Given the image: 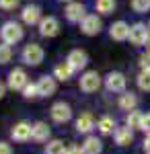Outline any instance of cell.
<instances>
[{
  "label": "cell",
  "instance_id": "4",
  "mask_svg": "<svg viewBox=\"0 0 150 154\" xmlns=\"http://www.w3.org/2000/svg\"><path fill=\"white\" fill-rule=\"evenodd\" d=\"M99 86H101V76L95 70H89L80 76V91H84V93H97Z\"/></svg>",
  "mask_w": 150,
  "mask_h": 154
},
{
  "label": "cell",
  "instance_id": "25",
  "mask_svg": "<svg viewBox=\"0 0 150 154\" xmlns=\"http://www.w3.org/2000/svg\"><path fill=\"white\" fill-rule=\"evenodd\" d=\"M66 152V146L62 140H52L45 148V154H64Z\"/></svg>",
  "mask_w": 150,
  "mask_h": 154
},
{
  "label": "cell",
  "instance_id": "34",
  "mask_svg": "<svg viewBox=\"0 0 150 154\" xmlns=\"http://www.w3.org/2000/svg\"><path fill=\"white\" fill-rule=\"evenodd\" d=\"M0 154H12L11 144H6V142H0Z\"/></svg>",
  "mask_w": 150,
  "mask_h": 154
},
{
  "label": "cell",
  "instance_id": "17",
  "mask_svg": "<svg viewBox=\"0 0 150 154\" xmlns=\"http://www.w3.org/2000/svg\"><path fill=\"white\" fill-rule=\"evenodd\" d=\"M115 142L119 146H130V144L134 142V131L130 130V128H117L115 130Z\"/></svg>",
  "mask_w": 150,
  "mask_h": 154
},
{
  "label": "cell",
  "instance_id": "1",
  "mask_svg": "<svg viewBox=\"0 0 150 154\" xmlns=\"http://www.w3.org/2000/svg\"><path fill=\"white\" fill-rule=\"evenodd\" d=\"M25 31L23 27L19 23H14V21H6V23L0 27V37H2V43H6V45H14V43H19L21 39H23Z\"/></svg>",
  "mask_w": 150,
  "mask_h": 154
},
{
  "label": "cell",
  "instance_id": "23",
  "mask_svg": "<svg viewBox=\"0 0 150 154\" xmlns=\"http://www.w3.org/2000/svg\"><path fill=\"white\" fill-rule=\"evenodd\" d=\"M140 123H142V113L140 111H130L126 117V125L130 128V130H140Z\"/></svg>",
  "mask_w": 150,
  "mask_h": 154
},
{
  "label": "cell",
  "instance_id": "26",
  "mask_svg": "<svg viewBox=\"0 0 150 154\" xmlns=\"http://www.w3.org/2000/svg\"><path fill=\"white\" fill-rule=\"evenodd\" d=\"M138 86L142 91L150 93V70H142L138 74Z\"/></svg>",
  "mask_w": 150,
  "mask_h": 154
},
{
  "label": "cell",
  "instance_id": "36",
  "mask_svg": "<svg viewBox=\"0 0 150 154\" xmlns=\"http://www.w3.org/2000/svg\"><path fill=\"white\" fill-rule=\"evenodd\" d=\"M4 93H6V86H4V82H0V99L4 97Z\"/></svg>",
  "mask_w": 150,
  "mask_h": 154
},
{
  "label": "cell",
  "instance_id": "24",
  "mask_svg": "<svg viewBox=\"0 0 150 154\" xmlns=\"http://www.w3.org/2000/svg\"><path fill=\"white\" fill-rule=\"evenodd\" d=\"M97 128L101 130V134H113V130H115V121H113L111 117H101L99 123H97Z\"/></svg>",
  "mask_w": 150,
  "mask_h": 154
},
{
  "label": "cell",
  "instance_id": "31",
  "mask_svg": "<svg viewBox=\"0 0 150 154\" xmlns=\"http://www.w3.org/2000/svg\"><path fill=\"white\" fill-rule=\"evenodd\" d=\"M140 68H142V70H150V49H146V51L140 56Z\"/></svg>",
  "mask_w": 150,
  "mask_h": 154
},
{
  "label": "cell",
  "instance_id": "35",
  "mask_svg": "<svg viewBox=\"0 0 150 154\" xmlns=\"http://www.w3.org/2000/svg\"><path fill=\"white\" fill-rule=\"evenodd\" d=\"M144 150H146V154H150V134L146 136V140H144Z\"/></svg>",
  "mask_w": 150,
  "mask_h": 154
},
{
  "label": "cell",
  "instance_id": "3",
  "mask_svg": "<svg viewBox=\"0 0 150 154\" xmlns=\"http://www.w3.org/2000/svg\"><path fill=\"white\" fill-rule=\"evenodd\" d=\"M101 29H103V23H101V19L97 17V14H86L84 19L80 21V31L84 35H99L101 33Z\"/></svg>",
  "mask_w": 150,
  "mask_h": 154
},
{
  "label": "cell",
  "instance_id": "20",
  "mask_svg": "<svg viewBox=\"0 0 150 154\" xmlns=\"http://www.w3.org/2000/svg\"><path fill=\"white\" fill-rule=\"evenodd\" d=\"M92 128H95V119L89 113H84V115H80V117L76 119V130L80 131V134H89Z\"/></svg>",
  "mask_w": 150,
  "mask_h": 154
},
{
  "label": "cell",
  "instance_id": "12",
  "mask_svg": "<svg viewBox=\"0 0 150 154\" xmlns=\"http://www.w3.org/2000/svg\"><path fill=\"white\" fill-rule=\"evenodd\" d=\"M21 19H23L25 25H39L41 19H43V14H41V8H39V6L27 4L23 8V12H21Z\"/></svg>",
  "mask_w": 150,
  "mask_h": 154
},
{
  "label": "cell",
  "instance_id": "8",
  "mask_svg": "<svg viewBox=\"0 0 150 154\" xmlns=\"http://www.w3.org/2000/svg\"><path fill=\"white\" fill-rule=\"evenodd\" d=\"M126 76L121 74V72H111V74H107V78H105V86L111 91V93H123L126 91Z\"/></svg>",
  "mask_w": 150,
  "mask_h": 154
},
{
  "label": "cell",
  "instance_id": "28",
  "mask_svg": "<svg viewBox=\"0 0 150 154\" xmlns=\"http://www.w3.org/2000/svg\"><path fill=\"white\" fill-rule=\"evenodd\" d=\"M12 58V48L6 43H0V64H6Z\"/></svg>",
  "mask_w": 150,
  "mask_h": 154
},
{
  "label": "cell",
  "instance_id": "15",
  "mask_svg": "<svg viewBox=\"0 0 150 154\" xmlns=\"http://www.w3.org/2000/svg\"><path fill=\"white\" fill-rule=\"evenodd\" d=\"M12 138L17 140V142H27L29 138H31V134H33V125H29L27 121H21V123H17L14 128H12Z\"/></svg>",
  "mask_w": 150,
  "mask_h": 154
},
{
  "label": "cell",
  "instance_id": "18",
  "mask_svg": "<svg viewBox=\"0 0 150 154\" xmlns=\"http://www.w3.org/2000/svg\"><path fill=\"white\" fill-rule=\"evenodd\" d=\"M72 68H70L68 62H62V64H58L56 68H54V78L56 80H62V82H66V80H70L72 78Z\"/></svg>",
  "mask_w": 150,
  "mask_h": 154
},
{
  "label": "cell",
  "instance_id": "39",
  "mask_svg": "<svg viewBox=\"0 0 150 154\" xmlns=\"http://www.w3.org/2000/svg\"><path fill=\"white\" fill-rule=\"evenodd\" d=\"M148 29H150V23H148Z\"/></svg>",
  "mask_w": 150,
  "mask_h": 154
},
{
  "label": "cell",
  "instance_id": "13",
  "mask_svg": "<svg viewBox=\"0 0 150 154\" xmlns=\"http://www.w3.org/2000/svg\"><path fill=\"white\" fill-rule=\"evenodd\" d=\"M109 35L115 41H126V39H130V25L126 21H115L109 27Z\"/></svg>",
  "mask_w": 150,
  "mask_h": 154
},
{
  "label": "cell",
  "instance_id": "11",
  "mask_svg": "<svg viewBox=\"0 0 150 154\" xmlns=\"http://www.w3.org/2000/svg\"><path fill=\"white\" fill-rule=\"evenodd\" d=\"M39 33L43 37H56L60 33V23L56 17H43L39 23Z\"/></svg>",
  "mask_w": 150,
  "mask_h": 154
},
{
  "label": "cell",
  "instance_id": "33",
  "mask_svg": "<svg viewBox=\"0 0 150 154\" xmlns=\"http://www.w3.org/2000/svg\"><path fill=\"white\" fill-rule=\"evenodd\" d=\"M140 130L146 131V134H150V113L142 115V123H140Z\"/></svg>",
  "mask_w": 150,
  "mask_h": 154
},
{
  "label": "cell",
  "instance_id": "5",
  "mask_svg": "<svg viewBox=\"0 0 150 154\" xmlns=\"http://www.w3.org/2000/svg\"><path fill=\"white\" fill-rule=\"evenodd\" d=\"M150 29L144 23H134L130 25V41L134 45H144L146 43V37H148Z\"/></svg>",
  "mask_w": 150,
  "mask_h": 154
},
{
  "label": "cell",
  "instance_id": "10",
  "mask_svg": "<svg viewBox=\"0 0 150 154\" xmlns=\"http://www.w3.org/2000/svg\"><path fill=\"white\" fill-rule=\"evenodd\" d=\"M64 14H66V19H68L70 23H80L82 19L86 17V8H84L82 2H68Z\"/></svg>",
  "mask_w": 150,
  "mask_h": 154
},
{
  "label": "cell",
  "instance_id": "27",
  "mask_svg": "<svg viewBox=\"0 0 150 154\" xmlns=\"http://www.w3.org/2000/svg\"><path fill=\"white\" fill-rule=\"evenodd\" d=\"M132 11L134 12H148L150 0H132Z\"/></svg>",
  "mask_w": 150,
  "mask_h": 154
},
{
  "label": "cell",
  "instance_id": "30",
  "mask_svg": "<svg viewBox=\"0 0 150 154\" xmlns=\"http://www.w3.org/2000/svg\"><path fill=\"white\" fill-rule=\"evenodd\" d=\"M19 2L21 0H0V8L2 11H14L19 6Z\"/></svg>",
  "mask_w": 150,
  "mask_h": 154
},
{
  "label": "cell",
  "instance_id": "14",
  "mask_svg": "<svg viewBox=\"0 0 150 154\" xmlns=\"http://www.w3.org/2000/svg\"><path fill=\"white\" fill-rule=\"evenodd\" d=\"M37 88H39V97H52L58 91V82L54 76H41L37 82Z\"/></svg>",
  "mask_w": 150,
  "mask_h": 154
},
{
  "label": "cell",
  "instance_id": "16",
  "mask_svg": "<svg viewBox=\"0 0 150 154\" xmlns=\"http://www.w3.org/2000/svg\"><path fill=\"white\" fill-rule=\"evenodd\" d=\"M82 150H84V154H101L103 144H101V140L97 136H89L84 140V144H82Z\"/></svg>",
  "mask_w": 150,
  "mask_h": 154
},
{
  "label": "cell",
  "instance_id": "32",
  "mask_svg": "<svg viewBox=\"0 0 150 154\" xmlns=\"http://www.w3.org/2000/svg\"><path fill=\"white\" fill-rule=\"evenodd\" d=\"M64 154H84V150L78 144H70V146H66V152Z\"/></svg>",
  "mask_w": 150,
  "mask_h": 154
},
{
  "label": "cell",
  "instance_id": "38",
  "mask_svg": "<svg viewBox=\"0 0 150 154\" xmlns=\"http://www.w3.org/2000/svg\"><path fill=\"white\" fill-rule=\"evenodd\" d=\"M62 2H74V0H62Z\"/></svg>",
  "mask_w": 150,
  "mask_h": 154
},
{
  "label": "cell",
  "instance_id": "21",
  "mask_svg": "<svg viewBox=\"0 0 150 154\" xmlns=\"http://www.w3.org/2000/svg\"><path fill=\"white\" fill-rule=\"evenodd\" d=\"M136 105H138V97L134 95V93H123V95L119 97V107L123 111H134Z\"/></svg>",
  "mask_w": 150,
  "mask_h": 154
},
{
  "label": "cell",
  "instance_id": "6",
  "mask_svg": "<svg viewBox=\"0 0 150 154\" xmlns=\"http://www.w3.org/2000/svg\"><path fill=\"white\" fill-rule=\"evenodd\" d=\"M27 84H29V78H27V72L23 68L11 70V74H8V88H12V91H23Z\"/></svg>",
  "mask_w": 150,
  "mask_h": 154
},
{
  "label": "cell",
  "instance_id": "19",
  "mask_svg": "<svg viewBox=\"0 0 150 154\" xmlns=\"http://www.w3.org/2000/svg\"><path fill=\"white\" fill-rule=\"evenodd\" d=\"M31 138H33L35 142H45L47 138H49V128H47V123H43V121L35 123V125H33V134H31Z\"/></svg>",
  "mask_w": 150,
  "mask_h": 154
},
{
  "label": "cell",
  "instance_id": "2",
  "mask_svg": "<svg viewBox=\"0 0 150 154\" xmlns=\"http://www.w3.org/2000/svg\"><path fill=\"white\" fill-rule=\"evenodd\" d=\"M45 58V51L41 45H37V43H29V45H25L23 49V62L25 64H29V66H39L41 62Z\"/></svg>",
  "mask_w": 150,
  "mask_h": 154
},
{
  "label": "cell",
  "instance_id": "7",
  "mask_svg": "<svg viewBox=\"0 0 150 154\" xmlns=\"http://www.w3.org/2000/svg\"><path fill=\"white\" fill-rule=\"evenodd\" d=\"M70 117H72V109H70L68 103L58 101V103L52 105V119H54L56 123H66Z\"/></svg>",
  "mask_w": 150,
  "mask_h": 154
},
{
  "label": "cell",
  "instance_id": "29",
  "mask_svg": "<svg viewBox=\"0 0 150 154\" xmlns=\"http://www.w3.org/2000/svg\"><path fill=\"white\" fill-rule=\"evenodd\" d=\"M23 95H25V99H35V97H39L37 82H29V84H27V86L23 88Z\"/></svg>",
  "mask_w": 150,
  "mask_h": 154
},
{
  "label": "cell",
  "instance_id": "9",
  "mask_svg": "<svg viewBox=\"0 0 150 154\" xmlns=\"http://www.w3.org/2000/svg\"><path fill=\"white\" fill-rule=\"evenodd\" d=\"M66 62L70 64L72 70H84L86 64H89V56H86L84 49H72L68 54V58H66Z\"/></svg>",
  "mask_w": 150,
  "mask_h": 154
},
{
  "label": "cell",
  "instance_id": "37",
  "mask_svg": "<svg viewBox=\"0 0 150 154\" xmlns=\"http://www.w3.org/2000/svg\"><path fill=\"white\" fill-rule=\"evenodd\" d=\"M144 45H146V48L150 49V33H148V37H146V43H144Z\"/></svg>",
  "mask_w": 150,
  "mask_h": 154
},
{
  "label": "cell",
  "instance_id": "22",
  "mask_svg": "<svg viewBox=\"0 0 150 154\" xmlns=\"http://www.w3.org/2000/svg\"><path fill=\"white\" fill-rule=\"evenodd\" d=\"M115 6H117L115 0H97L95 2V8H97L99 14H111L115 11Z\"/></svg>",
  "mask_w": 150,
  "mask_h": 154
}]
</instances>
